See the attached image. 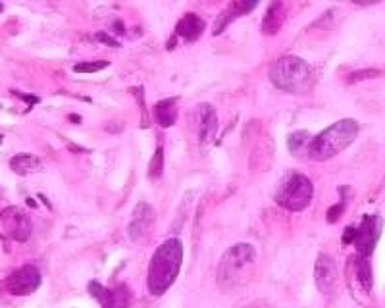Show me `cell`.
Returning <instances> with one entry per match:
<instances>
[{
    "instance_id": "obj_1",
    "label": "cell",
    "mask_w": 385,
    "mask_h": 308,
    "mask_svg": "<svg viewBox=\"0 0 385 308\" xmlns=\"http://www.w3.org/2000/svg\"><path fill=\"white\" fill-rule=\"evenodd\" d=\"M181 264L183 243L177 237L166 239L154 250L148 264V274H146V287L152 297H162L172 287L181 272Z\"/></svg>"
},
{
    "instance_id": "obj_2",
    "label": "cell",
    "mask_w": 385,
    "mask_h": 308,
    "mask_svg": "<svg viewBox=\"0 0 385 308\" xmlns=\"http://www.w3.org/2000/svg\"><path fill=\"white\" fill-rule=\"evenodd\" d=\"M256 266V249L250 243H235L221 254L218 270H216V283L220 291L231 293L243 287L252 279V272Z\"/></svg>"
},
{
    "instance_id": "obj_3",
    "label": "cell",
    "mask_w": 385,
    "mask_h": 308,
    "mask_svg": "<svg viewBox=\"0 0 385 308\" xmlns=\"http://www.w3.org/2000/svg\"><path fill=\"white\" fill-rule=\"evenodd\" d=\"M358 131H360V125L353 118H345L331 124L322 133L310 139V144L306 148L308 158L314 162H326L329 158L341 154L355 143Z\"/></svg>"
},
{
    "instance_id": "obj_4",
    "label": "cell",
    "mask_w": 385,
    "mask_h": 308,
    "mask_svg": "<svg viewBox=\"0 0 385 308\" xmlns=\"http://www.w3.org/2000/svg\"><path fill=\"white\" fill-rule=\"evenodd\" d=\"M270 81L289 95H306L314 85V71L306 60L289 54L272 64Z\"/></svg>"
},
{
    "instance_id": "obj_5",
    "label": "cell",
    "mask_w": 385,
    "mask_h": 308,
    "mask_svg": "<svg viewBox=\"0 0 385 308\" xmlns=\"http://www.w3.org/2000/svg\"><path fill=\"white\" fill-rule=\"evenodd\" d=\"M312 195H314V185L306 175L298 172H291L285 177V181L278 187L274 199L285 210L302 212L310 206Z\"/></svg>"
},
{
    "instance_id": "obj_6",
    "label": "cell",
    "mask_w": 385,
    "mask_h": 308,
    "mask_svg": "<svg viewBox=\"0 0 385 308\" xmlns=\"http://www.w3.org/2000/svg\"><path fill=\"white\" fill-rule=\"evenodd\" d=\"M41 272L35 264H25L21 268L14 270L8 278L2 281V287L6 289V293L14 297H29L41 287Z\"/></svg>"
},
{
    "instance_id": "obj_7",
    "label": "cell",
    "mask_w": 385,
    "mask_h": 308,
    "mask_svg": "<svg viewBox=\"0 0 385 308\" xmlns=\"http://www.w3.org/2000/svg\"><path fill=\"white\" fill-rule=\"evenodd\" d=\"M381 227H383V220L377 214H370V216H366L364 220H362L360 227L355 233V241H353L358 256L370 258L374 254L375 245H377V241L381 237Z\"/></svg>"
},
{
    "instance_id": "obj_8",
    "label": "cell",
    "mask_w": 385,
    "mask_h": 308,
    "mask_svg": "<svg viewBox=\"0 0 385 308\" xmlns=\"http://www.w3.org/2000/svg\"><path fill=\"white\" fill-rule=\"evenodd\" d=\"M89 293L95 300L100 302L102 308H129L131 300H133L131 291L124 283H118L115 287L108 289L104 285H100L98 281H91L89 283Z\"/></svg>"
},
{
    "instance_id": "obj_9",
    "label": "cell",
    "mask_w": 385,
    "mask_h": 308,
    "mask_svg": "<svg viewBox=\"0 0 385 308\" xmlns=\"http://www.w3.org/2000/svg\"><path fill=\"white\" fill-rule=\"evenodd\" d=\"M0 221L4 225V231L18 243H25L31 237V218L18 206H8L0 212Z\"/></svg>"
},
{
    "instance_id": "obj_10",
    "label": "cell",
    "mask_w": 385,
    "mask_h": 308,
    "mask_svg": "<svg viewBox=\"0 0 385 308\" xmlns=\"http://www.w3.org/2000/svg\"><path fill=\"white\" fill-rule=\"evenodd\" d=\"M314 283L322 295L331 293L337 283V264L326 252H320L314 264Z\"/></svg>"
},
{
    "instance_id": "obj_11",
    "label": "cell",
    "mask_w": 385,
    "mask_h": 308,
    "mask_svg": "<svg viewBox=\"0 0 385 308\" xmlns=\"http://www.w3.org/2000/svg\"><path fill=\"white\" fill-rule=\"evenodd\" d=\"M154 225V208L148 202H139L135 206L131 221L127 225V235L131 241H141L143 237H146Z\"/></svg>"
},
{
    "instance_id": "obj_12",
    "label": "cell",
    "mask_w": 385,
    "mask_h": 308,
    "mask_svg": "<svg viewBox=\"0 0 385 308\" xmlns=\"http://www.w3.org/2000/svg\"><path fill=\"white\" fill-rule=\"evenodd\" d=\"M256 6H258L256 0H235V2L227 4V8L221 10L220 14H218L216 23H214V31H212V33H214L216 37L221 35V33L229 27L235 19L241 18V16H245V14H249V12H252Z\"/></svg>"
},
{
    "instance_id": "obj_13",
    "label": "cell",
    "mask_w": 385,
    "mask_h": 308,
    "mask_svg": "<svg viewBox=\"0 0 385 308\" xmlns=\"http://www.w3.org/2000/svg\"><path fill=\"white\" fill-rule=\"evenodd\" d=\"M204 29H206L204 19H202L199 14H195V12H187V14L175 23V37H181L183 41H187V43H195V41H199V38L202 37Z\"/></svg>"
},
{
    "instance_id": "obj_14",
    "label": "cell",
    "mask_w": 385,
    "mask_h": 308,
    "mask_svg": "<svg viewBox=\"0 0 385 308\" xmlns=\"http://www.w3.org/2000/svg\"><path fill=\"white\" fill-rule=\"evenodd\" d=\"M197 120H199V139L201 143H210L218 131V115L210 104H199L197 108Z\"/></svg>"
},
{
    "instance_id": "obj_15",
    "label": "cell",
    "mask_w": 385,
    "mask_h": 308,
    "mask_svg": "<svg viewBox=\"0 0 385 308\" xmlns=\"http://www.w3.org/2000/svg\"><path fill=\"white\" fill-rule=\"evenodd\" d=\"M283 23H285V4L283 2H272L266 10V16L262 19V33L266 37H274L279 33Z\"/></svg>"
},
{
    "instance_id": "obj_16",
    "label": "cell",
    "mask_w": 385,
    "mask_h": 308,
    "mask_svg": "<svg viewBox=\"0 0 385 308\" xmlns=\"http://www.w3.org/2000/svg\"><path fill=\"white\" fill-rule=\"evenodd\" d=\"M154 120H156V124L164 127V129H168V127H172L175 124V120H177V98H164L160 102H156L154 104Z\"/></svg>"
},
{
    "instance_id": "obj_17",
    "label": "cell",
    "mask_w": 385,
    "mask_h": 308,
    "mask_svg": "<svg viewBox=\"0 0 385 308\" xmlns=\"http://www.w3.org/2000/svg\"><path fill=\"white\" fill-rule=\"evenodd\" d=\"M351 262H353V274H355L360 289H362L364 293H370V291H372V285H374V272H372L370 258L356 254L355 258H351Z\"/></svg>"
},
{
    "instance_id": "obj_18",
    "label": "cell",
    "mask_w": 385,
    "mask_h": 308,
    "mask_svg": "<svg viewBox=\"0 0 385 308\" xmlns=\"http://www.w3.org/2000/svg\"><path fill=\"white\" fill-rule=\"evenodd\" d=\"M10 168L18 175H29V173L41 172L43 170V162L38 160L37 156H33V154H16L10 160Z\"/></svg>"
},
{
    "instance_id": "obj_19",
    "label": "cell",
    "mask_w": 385,
    "mask_h": 308,
    "mask_svg": "<svg viewBox=\"0 0 385 308\" xmlns=\"http://www.w3.org/2000/svg\"><path fill=\"white\" fill-rule=\"evenodd\" d=\"M308 144H310V135H308V131H293V133L287 137L289 152L295 154V156H298L304 148H308Z\"/></svg>"
},
{
    "instance_id": "obj_20",
    "label": "cell",
    "mask_w": 385,
    "mask_h": 308,
    "mask_svg": "<svg viewBox=\"0 0 385 308\" xmlns=\"http://www.w3.org/2000/svg\"><path fill=\"white\" fill-rule=\"evenodd\" d=\"M164 172V150L162 146H156L154 150V156L150 160V166H148V177L150 179H158Z\"/></svg>"
},
{
    "instance_id": "obj_21",
    "label": "cell",
    "mask_w": 385,
    "mask_h": 308,
    "mask_svg": "<svg viewBox=\"0 0 385 308\" xmlns=\"http://www.w3.org/2000/svg\"><path fill=\"white\" fill-rule=\"evenodd\" d=\"M110 66V62L106 60H93V62H79L73 66V71L75 73H96L100 69H106Z\"/></svg>"
},
{
    "instance_id": "obj_22",
    "label": "cell",
    "mask_w": 385,
    "mask_h": 308,
    "mask_svg": "<svg viewBox=\"0 0 385 308\" xmlns=\"http://www.w3.org/2000/svg\"><path fill=\"white\" fill-rule=\"evenodd\" d=\"M383 73L381 69H375V67H370V69H362V71H353L351 75L346 77V83H358V81H364V79H372V77H379Z\"/></svg>"
},
{
    "instance_id": "obj_23",
    "label": "cell",
    "mask_w": 385,
    "mask_h": 308,
    "mask_svg": "<svg viewBox=\"0 0 385 308\" xmlns=\"http://www.w3.org/2000/svg\"><path fill=\"white\" fill-rule=\"evenodd\" d=\"M131 95H135L137 102H139V106H141V127H148V125H150V118H148L146 106H144L143 87H135V89H131Z\"/></svg>"
},
{
    "instance_id": "obj_24",
    "label": "cell",
    "mask_w": 385,
    "mask_h": 308,
    "mask_svg": "<svg viewBox=\"0 0 385 308\" xmlns=\"http://www.w3.org/2000/svg\"><path fill=\"white\" fill-rule=\"evenodd\" d=\"M345 206H346V201H341L339 204L331 206V208L327 210V223H337L339 218L343 216V212H345Z\"/></svg>"
},
{
    "instance_id": "obj_25",
    "label": "cell",
    "mask_w": 385,
    "mask_h": 308,
    "mask_svg": "<svg viewBox=\"0 0 385 308\" xmlns=\"http://www.w3.org/2000/svg\"><path fill=\"white\" fill-rule=\"evenodd\" d=\"M355 233H356V227H346L343 237H341V243H343V245H351V243L355 241Z\"/></svg>"
},
{
    "instance_id": "obj_26",
    "label": "cell",
    "mask_w": 385,
    "mask_h": 308,
    "mask_svg": "<svg viewBox=\"0 0 385 308\" xmlns=\"http://www.w3.org/2000/svg\"><path fill=\"white\" fill-rule=\"evenodd\" d=\"M96 38H98V41H102V43H106L108 47H120V43H118L115 38L108 37L106 33H96Z\"/></svg>"
},
{
    "instance_id": "obj_27",
    "label": "cell",
    "mask_w": 385,
    "mask_h": 308,
    "mask_svg": "<svg viewBox=\"0 0 385 308\" xmlns=\"http://www.w3.org/2000/svg\"><path fill=\"white\" fill-rule=\"evenodd\" d=\"M243 308H272V304H270L268 300H254V302H250V304Z\"/></svg>"
},
{
    "instance_id": "obj_28",
    "label": "cell",
    "mask_w": 385,
    "mask_h": 308,
    "mask_svg": "<svg viewBox=\"0 0 385 308\" xmlns=\"http://www.w3.org/2000/svg\"><path fill=\"white\" fill-rule=\"evenodd\" d=\"M14 95L19 96V98H23V100H27L29 104H35V102H38L37 96H27V95H23V93H18V91H14Z\"/></svg>"
},
{
    "instance_id": "obj_29",
    "label": "cell",
    "mask_w": 385,
    "mask_h": 308,
    "mask_svg": "<svg viewBox=\"0 0 385 308\" xmlns=\"http://www.w3.org/2000/svg\"><path fill=\"white\" fill-rule=\"evenodd\" d=\"M0 12H2V4H0Z\"/></svg>"
}]
</instances>
